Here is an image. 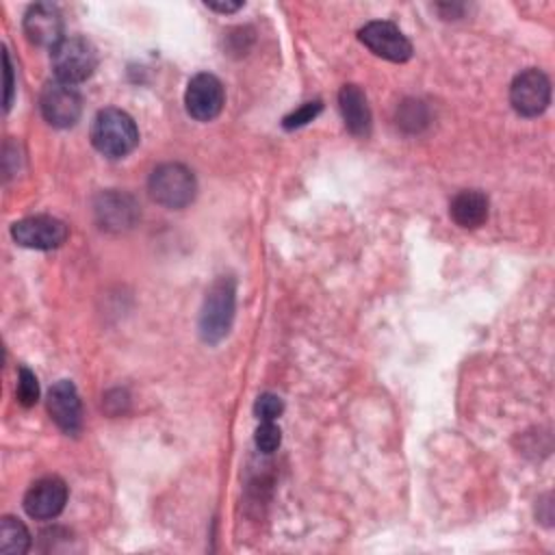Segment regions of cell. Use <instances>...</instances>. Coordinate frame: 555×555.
<instances>
[{
    "label": "cell",
    "instance_id": "obj_6",
    "mask_svg": "<svg viewBox=\"0 0 555 555\" xmlns=\"http://www.w3.org/2000/svg\"><path fill=\"white\" fill-rule=\"evenodd\" d=\"M39 108L43 119L54 128H72L80 113H82V100L74 85L52 80L43 87L39 98Z\"/></svg>",
    "mask_w": 555,
    "mask_h": 555
},
{
    "label": "cell",
    "instance_id": "obj_20",
    "mask_svg": "<svg viewBox=\"0 0 555 555\" xmlns=\"http://www.w3.org/2000/svg\"><path fill=\"white\" fill-rule=\"evenodd\" d=\"M321 108H323V104L319 102V100H314V102H306V104H301L297 111H293V113H288L286 117H284V121H282V126L286 128V130H295V128H301V126H306V124H310L319 113H321Z\"/></svg>",
    "mask_w": 555,
    "mask_h": 555
},
{
    "label": "cell",
    "instance_id": "obj_15",
    "mask_svg": "<svg viewBox=\"0 0 555 555\" xmlns=\"http://www.w3.org/2000/svg\"><path fill=\"white\" fill-rule=\"evenodd\" d=\"M490 202L481 191H460L451 202V217L460 228H479L488 219Z\"/></svg>",
    "mask_w": 555,
    "mask_h": 555
},
{
    "label": "cell",
    "instance_id": "obj_14",
    "mask_svg": "<svg viewBox=\"0 0 555 555\" xmlns=\"http://www.w3.org/2000/svg\"><path fill=\"white\" fill-rule=\"evenodd\" d=\"M338 106L347 130L356 137H366L371 132V108L364 91L358 85H345L338 91Z\"/></svg>",
    "mask_w": 555,
    "mask_h": 555
},
{
    "label": "cell",
    "instance_id": "obj_12",
    "mask_svg": "<svg viewBox=\"0 0 555 555\" xmlns=\"http://www.w3.org/2000/svg\"><path fill=\"white\" fill-rule=\"evenodd\" d=\"M24 33L30 43L52 50L65 39L61 11L50 2L33 4L24 15Z\"/></svg>",
    "mask_w": 555,
    "mask_h": 555
},
{
    "label": "cell",
    "instance_id": "obj_7",
    "mask_svg": "<svg viewBox=\"0 0 555 555\" xmlns=\"http://www.w3.org/2000/svg\"><path fill=\"white\" fill-rule=\"evenodd\" d=\"M67 225L50 215H35L11 225V236L28 249H56L67 241Z\"/></svg>",
    "mask_w": 555,
    "mask_h": 555
},
{
    "label": "cell",
    "instance_id": "obj_3",
    "mask_svg": "<svg viewBox=\"0 0 555 555\" xmlns=\"http://www.w3.org/2000/svg\"><path fill=\"white\" fill-rule=\"evenodd\" d=\"M147 189L152 199L158 202L160 206L184 208L193 202L197 184L189 167L180 163H163L152 171L147 180Z\"/></svg>",
    "mask_w": 555,
    "mask_h": 555
},
{
    "label": "cell",
    "instance_id": "obj_9",
    "mask_svg": "<svg viewBox=\"0 0 555 555\" xmlns=\"http://www.w3.org/2000/svg\"><path fill=\"white\" fill-rule=\"evenodd\" d=\"M225 102L223 85L212 74H197L189 80L184 91V104L193 119L197 121H210L215 119Z\"/></svg>",
    "mask_w": 555,
    "mask_h": 555
},
{
    "label": "cell",
    "instance_id": "obj_16",
    "mask_svg": "<svg viewBox=\"0 0 555 555\" xmlns=\"http://www.w3.org/2000/svg\"><path fill=\"white\" fill-rule=\"evenodd\" d=\"M30 548V533L26 525L13 516H4L0 522V551L4 555H24Z\"/></svg>",
    "mask_w": 555,
    "mask_h": 555
},
{
    "label": "cell",
    "instance_id": "obj_8",
    "mask_svg": "<svg viewBox=\"0 0 555 555\" xmlns=\"http://www.w3.org/2000/svg\"><path fill=\"white\" fill-rule=\"evenodd\" d=\"M358 39L373 54L392 63H405L412 56L410 39L392 22H369L358 30Z\"/></svg>",
    "mask_w": 555,
    "mask_h": 555
},
{
    "label": "cell",
    "instance_id": "obj_19",
    "mask_svg": "<svg viewBox=\"0 0 555 555\" xmlns=\"http://www.w3.org/2000/svg\"><path fill=\"white\" fill-rule=\"evenodd\" d=\"M254 442L262 453H273L282 442V431L273 421H262L256 429Z\"/></svg>",
    "mask_w": 555,
    "mask_h": 555
},
{
    "label": "cell",
    "instance_id": "obj_13",
    "mask_svg": "<svg viewBox=\"0 0 555 555\" xmlns=\"http://www.w3.org/2000/svg\"><path fill=\"white\" fill-rule=\"evenodd\" d=\"M48 412L59 429L76 436L82 427V405L76 386L69 379L56 382L48 392Z\"/></svg>",
    "mask_w": 555,
    "mask_h": 555
},
{
    "label": "cell",
    "instance_id": "obj_23",
    "mask_svg": "<svg viewBox=\"0 0 555 555\" xmlns=\"http://www.w3.org/2000/svg\"><path fill=\"white\" fill-rule=\"evenodd\" d=\"M206 7L212 9V11H219V13H234L243 7V2L241 0H236V2H228V0L225 2H206Z\"/></svg>",
    "mask_w": 555,
    "mask_h": 555
},
{
    "label": "cell",
    "instance_id": "obj_18",
    "mask_svg": "<svg viewBox=\"0 0 555 555\" xmlns=\"http://www.w3.org/2000/svg\"><path fill=\"white\" fill-rule=\"evenodd\" d=\"M39 399V384H37V377L33 371H28L26 366L20 369L17 373V401L24 405V408H30L35 405Z\"/></svg>",
    "mask_w": 555,
    "mask_h": 555
},
{
    "label": "cell",
    "instance_id": "obj_4",
    "mask_svg": "<svg viewBox=\"0 0 555 555\" xmlns=\"http://www.w3.org/2000/svg\"><path fill=\"white\" fill-rule=\"evenodd\" d=\"M56 80L76 85L87 80L98 67V52L85 37H65L50 52Z\"/></svg>",
    "mask_w": 555,
    "mask_h": 555
},
{
    "label": "cell",
    "instance_id": "obj_5",
    "mask_svg": "<svg viewBox=\"0 0 555 555\" xmlns=\"http://www.w3.org/2000/svg\"><path fill=\"white\" fill-rule=\"evenodd\" d=\"M509 102L522 117H538L551 102V80L544 72L529 67L520 72L509 87Z\"/></svg>",
    "mask_w": 555,
    "mask_h": 555
},
{
    "label": "cell",
    "instance_id": "obj_10",
    "mask_svg": "<svg viewBox=\"0 0 555 555\" xmlns=\"http://www.w3.org/2000/svg\"><path fill=\"white\" fill-rule=\"evenodd\" d=\"M67 503V486L61 477H41L24 494V509L35 520L56 518Z\"/></svg>",
    "mask_w": 555,
    "mask_h": 555
},
{
    "label": "cell",
    "instance_id": "obj_11",
    "mask_svg": "<svg viewBox=\"0 0 555 555\" xmlns=\"http://www.w3.org/2000/svg\"><path fill=\"white\" fill-rule=\"evenodd\" d=\"M93 212H95L100 228L111 230V232L128 230L139 219V206H137L134 197L128 193H121V191L100 193L93 204Z\"/></svg>",
    "mask_w": 555,
    "mask_h": 555
},
{
    "label": "cell",
    "instance_id": "obj_1",
    "mask_svg": "<svg viewBox=\"0 0 555 555\" xmlns=\"http://www.w3.org/2000/svg\"><path fill=\"white\" fill-rule=\"evenodd\" d=\"M236 310V284L230 275L217 278L206 291L199 310V336L208 345L223 340L232 327Z\"/></svg>",
    "mask_w": 555,
    "mask_h": 555
},
{
    "label": "cell",
    "instance_id": "obj_17",
    "mask_svg": "<svg viewBox=\"0 0 555 555\" xmlns=\"http://www.w3.org/2000/svg\"><path fill=\"white\" fill-rule=\"evenodd\" d=\"M397 124L408 130V132H416L427 124V108L423 102L418 100H408L401 104V108L397 111Z\"/></svg>",
    "mask_w": 555,
    "mask_h": 555
},
{
    "label": "cell",
    "instance_id": "obj_21",
    "mask_svg": "<svg viewBox=\"0 0 555 555\" xmlns=\"http://www.w3.org/2000/svg\"><path fill=\"white\" fill-rule=\"evenodd\" d=\"M284 410V403L278 395L273 392H264L256 399V405H254V412L260 421H275Z\"/></svg>",
    "mask_w": 555,
    "mask_h": 555
},
{
    "label": "cell",
    "instance_id": "obj_22",
    "mask_svg": "<svg viewBox=\"0 0 555 555\" xmlns=\"http://www.w3.org/2000/svg\"><path fill=\"white\" fill-rule=\"evenodd\" d=\"M13 102V67H11V56L4 50V108L9 111Z\"/></svg>",
    "mask_w": 555,
    "mask_h": 555
},
{
    "label": "cell",
    "instance_id": "obj_2",
    "mask_svg": "<svg viewBox=\"0 0 555 555\" xmlns=\"http://www.w3.org/2000/svg\"><path fill=\"white\" fill-rule=\"evenodd\" d=\"M91 143L100 154L108 158H121L130 154L139 143L137 124L128 113L119 108H104L93 119Z\"/></svg>",
    "mask_w": 555,
    "mask_h": 555
}]
</instances>
